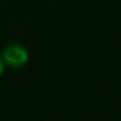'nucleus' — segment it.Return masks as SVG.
Returning <instances> with one entry per match:
<instances>
[{
    "instance_id": "f257e3e1",
    "label": "nucleus",
    "mask_w": 121,
    "mask_h": 121,
    "mask_svg": "<svg viewBox=\"0 0 121 121\" xmlns=\"http://www.w3.org/2000/svg\"><path fill=\"white\" fill-rule=\"evenodd\" d=\"M0 56H2L5 66H10V68H20L23 65H27L28 61V50L20 45V43H9L2 53H0Z\"/></svg>"
},
{
    "instance_id": "f03ea898",
    "label": "nucleus",
    "mask_w": 121,
    "mask_h": 121,
    "mask_svg": "<svg viewBox=\"0 0 121 121\" xmlns=\"http://www.w3.org/2000/svg\"><path fill=\"white\" fill-rule=\"evenodd\" d=\"M4 71H5V63H4V60H2V56H0V76L4 75Z\"/></svg>"
}]
</instances>
